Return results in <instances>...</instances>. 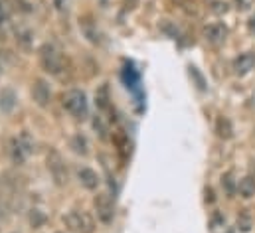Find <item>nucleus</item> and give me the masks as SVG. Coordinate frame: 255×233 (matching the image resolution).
Segmentation results:
<instances>
[{
  "mask_svg": "<svg viewBox=\"0 0 255 233\" xmlns=\"http://www.w3.org/2000/svg\"><path fill=\"white\" fill-rule=\"evenodd\" d=\"M136 4H138V0H125V6H127L128 10H132V8H136Z\"/></svg>",
  "mask_w": 255,
  "mask_h": 233,
  "instance_id": "393cba45",
  "label": "nucleus"
},
{
  "mask_svg": "<svg viewBox=\"0 0 255 233\" xmlns=\"http://www.w3.org/2000/svg\"><path fill=\"white\" fill-rule=\"evenodd\" d=\"M6 18H8V12H6V6H4V2L0 0V26L6 22Z\"/></svg>",
  "mask_w": 255,
  "mask_h": 233,
  "instance_id": "5701e85b",
  "label": "nucleus"
},
{
  "mask_svg": "<svg viewBox=\"0 0 255 233\" xmlns=\"http://www.w3.org/2000/svg\"><path fill=\"white\" fill-rule=\"evenodd\" d=\"M40 63H42L44 71H48L50 75H62L65 69L64 54L56 46H52V44L42 46V50H40Z\"/></svg>",
  "mask_w": 255,
  "mask_h": 233,
  "instance_id": "f257e3e1",
  "label": "nucleus"
},
{
  "mask_svg": "<svg viewBox=\"0 0 255 233\" xmlns=\"http://www.w3.org/2000/svg\"><path fill=\"white\" fill-rule=\"evenodd\" d=\"M238 192L242 198H252L255 196V178L254 176H246L238 182Z\"/></svg>",
  "mask_w": 255,
  "mask_h": 233,
  "instance_id": "ddd939ff",
  "label": "nucleus"
},
{
  "mask_svg": "<svg viewBox=\"0 0 255 233\" xmlns=\"http://www.w3.org/2000/svg\"><path fill=\"white\" fill-rule=\"evenodd\" d=\"M46 164H48V170H50V174L54 178V182L58 186H65L67 180H69V172H67L64 156L58 150H50L48 158H46Z\"/></svg>",
  "mask_w": 255,
  "mask_h": 233,
  "instance_id": "20e7f679",
  "label": "nucleus"
},
{
  "mask_svg": "<svg viewBox=\"0 0 255 233\" xmlns=\"http://www.w3.org/2000/svg\"><path fill=\"white\" fill-rule=\"evenodd\" d=\"M44 222H46V216H44L40 210H32V212H30V224H32L34 228H40Z\"/></svg>",
  "mask_w": 255,
  "mask_h": 233,
  "instance_id": "a211bd4d",
  "label": "nucleus"
},
{
  "mask_svg": "<svg viewBox=\"0 0 255 233\" xmlns=\"http://www.w3.org/2000/svg\"><path fill=\"white\" fill-rule=\"evenodd\" d=\"M62 4H64V0H56V6L58 8H62Z\"/></svg>",
  "mask_w": 255,
  "mask_h": 233,
  "instance_id": "cd10ccee",
  "label": "nucleus"
},
{
  "mask_svg": "<svg viewBox=\"0 0 255 233\" xmlns=\"http://www.w3.org/2000/svg\"><path fill=\"white\" fill-rule=\"evenodd\" d=\"M10 154H12L14 164H24V160L28 158L30 152L24 148V144L20 142V138H12L10 140Z\"/></svg>",
  "mask_w": 255,
  "mask_h": 233,
  "instance_id": "9b49d317",
  "label": "nucleus"
},
{
  "mask_svg": "<svg viewBox=\"0 0 255 233\" xmlns=\"http://www.w3.org/2000/svg\"><path fill=\"white\" fill-rule=\"evenodd\" d=\"M254 67H255V54L254 52L242 54L240 58L234 59V73H236V75H246V73H250Z\"/></svg>",
  "mask_w": 255,
  "mask_h": 233,
  "instance_id": "1a4fd4ad",
  "label": "nucleus"
},
{
  "mask_svg": "<svg viewBox=\"0 0 255 233\" xmlns=\"http://www.w3.org/2000/svg\"><path fill=\"white\" fill-rule=\"evenodd\" d=\"M6 216H8V206H6L4 198L0 196V218H6Z\"/></svg>",
  "mask_w": 255,
  "mask_h": 233,
  "instance_id": "b1692460",
  "label": "nucleus"
},
{
  "mask_svg": "<svg viewBox=\"0 0 255 233\" xmlns=\"http://www.w3.org/2000/svg\"><path fill=\"white\" fill-rule=\"evenodd\" d=\"M250 32L255 34V14L252 16V20H250Z\"/></svg>",
  "mask_w": 255,
  "mask_h": 233,
  "instance_id": "a878e982",
  "label": "nucleus"
},
{
  "mask_svg": "<svg viewBox=\"0 0 255 233\" xmlns=\"http://www.w3.org/2000/svg\"><path fill=\"white\" fill-rule=\"evenodd\" d=\"M77 178H79L81 186L87 188V190H97V186H99V176H97V172H93L91 168H81L77 172Z\"/></svg>",
  "mask_w": 255,
  "mask_h": 233,
  "instance_id": "9d476101",
  "label": "nucleus"
},
{
  "mask_svg": "<svg viewBox=\"0 0 255 233\" xmlns=\"http://www.w3.org/2000/svg\"><path fill=\"white\" fill-rule=\"evenodd\" d=\"M93 126H95V130H99V136H101V138H107V134H105L107 130H105V126H103L101 118H95V120H93Z\"/></svg>",
  "mask_w": 255,
  "mask_h": 233,
  "instance_id": "aec40b11",
  "label": "nucleus"
},
{
  "mask_svg": "<svg viewBox=\"0 0 255 233\" xmlns=\"http://www.w3.org/2000/svg\"><path fill=\"white\" fill-rule=\"evenodd\" d=\"M62 105L69 115L75 118H85L87 116V97L79 89H67L62 95Z\"/></svg>",
  "mask_w": 255,
  "mask_h": 233,
  "instance_id": "f03ea898",
  "label": "nucleus"
},
{
  "mask_svg": "<svg viewBox=\"0 0 255 233\" xmlns=\"http://www.w3.org/2000/svg\"><path fill=\"white\" fill-rule=\"evenodd\" d=\"M222 184H226V190H228V194H234V184H232V176H230V174L224 176Z\"/></svg>",
  "mask_w": 255,
  "mask_h": 233,
  "instance_id": "4be33fe9",
  "label": "nucleus"
},
{
  "mask_svg": "<svg viewBox=\"0 0 255 233\" xmlns=\"http://www.w3.org/2000/svg\"><path fill=\"white\" fill-rule=\"evenodd\" d=\"M71 148H73L77 154L85 156V154H87V142H85V138H83V136H75V138L71 140Z\"/></svg>",
  "mask_w": 255,
  "mask_h": 233,
  "instance_id": "f3484780",
  "label": "nucleus"
},
{
  "mask_svg": "<svg viewBox=\"0 0 255 233\" xmlns=\"http://www.w3.org/2000/svg\"><path fill=\"white\" fill-rule=\"evenodd\" d=\"M79 28H81L83 36H85L91 44H101V34H99V30H97L95 22L91 20V16H83V18H79Z\"/></svg>",
  "mask_w": 255,
  "mask_h": 233,
  "instance_id": "6e6552de",
  "label": "nucleus"
},
{
  "mask_svg": "<svg viewBox=\"0 0 255 233\" xmlns=\"http://www.w3.org/2000/svg\"><path fill=\"white\" fill-rule=\"evenodd\" d=\"M16 101H18V99H16V93H14L12 89L6 87V89L0 91V109H2L4 113H10V111L16 107Z\"/></svg>",
  "mask_w": 255,
  "mask_h": 233,
  "instance_id": "f8f14e48",
  "label": "nucleus"
},
{
  "mask_svg": "<svg viewBox=\"0 0 255 233\" xmlns=\"http://www.w3.org/2000/svg\"><path fill=\"white\" fill-rule=\"evenodd\" d=\"M212 12L214 14H226L228 12V4L226 2H214L212 4Z\"/></svg>",
  "mask_w": 255,
  "mask_h": 233,
  "instance_id": "6ab92c4d",
  "label": "nucleus"
},
{
  "mask_svg": "<svg viewBox=\"0 0 255 233\" xmlns=\"http://www.w3.org/2000/svg\"><path fill=\"white\" fill-rule=\"evenodd\" d=\"M103 2H105V0H103Z\"/></svg>",
  "mask_w": 255,
  "mask_h": 233,
  "instance_id": "c756f323",
  "label": "nucleus"
},
{
  "mask_svg": "<svg viewBox=\"0 0 255 233\" xmlns=\"http://www.w3.org/2000/svg\"><path fill=\"white\" fill-rule=\"evenodd\" d=\"M93 206H95V214H97L99 222H103V224L113 222V202H111L109 194H97L93 200Z\"/></svg>",
  "mask_w": 255,
  "mask_h": 233,
  "instance_id": "39448f33",
  "label": "nucleus"
},
{
  "mask_svg": "<svg viewBox=\"0 0 255 233\" xmlns=\"http://www.w3.org/2000/svg\"><path fill=\"white\" fill-rule=\"evenodd\" d=\"M2 73H4V59H2V54H0V77H2Z\"/></svg>",
  "mask_w": 255,
  "mask_h": 233,
  "instance_id": "bb28decb",
  "label": "nucleus"
},
{
  "mask_svg": "<svg viewBox=\"0 0 255 233\" xmlns=\"http://www.w3.org/2000/svg\"><path fill=\"white\" fill-rule=\"evenodd\" d=\"M236 4H238V10L246 12V10H250L254 6V0H236Z\"/></svg>",
  "mask_w": 255,
  "mask_h": 233,
  "instance_id": "412c9836",
  "label": "nucleus"
},
{
  "mask_svg": "<svg viewBox=\"0 0 255 233\" xmlns=\"http://www.w3.org/2000/svg\"><path fill=\"white\" fill-rule=\"evenodd\" d=\"M238 230L244 233H248L252 230V218H250L248 212H242V214L238 216Z\"/></svg>",
  "mask_w": 255,
  "mask_h": 233,
  "instance_id": "dca6fc26",
  "label": "nucleus"
},
{
  "mask_svg": "<svg viewBox=\"0 0 255 233\" xmlns=\"http://www.w3.org/2000/svg\"><path fill=\"white\" fill-rule=\"evenodd\" d=\"M216 130H218V134L224 138V140H228V138H232V134H234V128H232V122L226 118V116H220L218 118V122H216Z\"/></svg>",
  "mask_w": 255,
  "mask_h": 233,
  "instance_id": "2eb2a0df",
  "label": "nucleus"
},
{
  "mask_svg": "<svg viewBox=\"0 0 255 233\" xmlns=\"http://www.w3.org/2000/svg\"><path fill=\"white\" fill-rule=\"evenodd\" d=\"M204 36H206V40H208L212 46H220V44H224L226 38H228V28H226L224 24H212V26H208V28L204 30Z\"/></svg>",
  "mask_w": 255,
  "mask_h": 233,
  "instance_id": "0eeeda50",
  "label": "nucleus"
},
{
  "mask_svg": "<svg viewBox=\"0 0 255 233\" xmlns=\"http://www.w3.org/2000/svg\"><path fill=\"white\" fill-rule=\"evenodd\" d=\"M109 87L107 85H101L99 89H97V93H95V105H97V109H101V111H109Z\"/></svg>",
  "mask_w": 255,
  "mask_h": 233,
  "instance_id": "4468645a",
  "label": "nucleus"
},
{
  "mask_svg": "<svg viewBox=\"0 0 255 233\" xmlns=\"http://www.w3.org/2000/svg\"><path fill=\"white\" fill-rule=\"evenodd\" d=\"M65 228H69L73 233H93L95 232V222L87 212L71 210L64 216Z\"/></svg>",
  "mask_w": 255,
  "mask_h": 233,
  "instance_id": "7ed1b4c3",
  "label": "nucleus"
},
{
  "mask_svg": "<svg viewBox=\"0 0 255 233\" xmlns=\"http://www.w3.org/2000/svg\"><path fill=\"white\" fill-rule=\"evenodd\" d=\"M32 99L38 107H48L50 105V99H52V89L48 85V81L44 79H36L34 85H32Z\"/></svg>",
  "mask_w": 255,
  "mask_h": 233,
  "instance_id": "423d86ee",
  "label": "nucleus"
},
{
  "mask_svg": "<svg viewBox=\"0 0 255 233\" xmlns=\"http://www.w3.org/2000/svg\"><path fill=\"white\" fill-rule=\"evenodd\" d=\"M178 2H184V0H178Z\"/></svg>",
  "mask_w": 255,
  "mask_h": 233,
  "instance_id": "c85d7f7f",
  "label": "nucleus"
}]
</instances>
